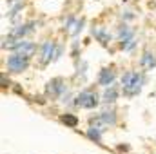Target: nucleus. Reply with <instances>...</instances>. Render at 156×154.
<instances>
[{
	"label": "nucleus",
	"mask_w": 156,
	"mask_h": 154,
	"mask_svg": "<svg viewBox=\"0 0 156 154\" xmlns=\"http://www.w3.org/2000/svg\"><path fill=\"white\" fill-rule=\"evenodd\" d=\"M122 85H123V93L125 94H129V96L136 94L142 89V76L138 73H134V71H129L122 78Z\"/></svg>",
	"instance_id": "f257e3e1"
},
{
	"label": "nucleus",
	"mask_w": 156,
	"mask_h": 154,
	"mask_svg": "<svg viewBox=\"0 0 156 154\" xmlns=\"http://www.w3.org/2000/svg\"><path fill=\"white\" fill-rule=\"evenodd\" d=\"M27 65H29V56H26V54L15 53L7 58V69L13 73H22L27 69Z\"/></svg>",
	"instance_id": "f03ea898"
},
{
	"label": "nucleus",
	"mask_w": 156,
	"mask_h": 154,
	"mask_svg": "<svg viewBox=\"0 0 156 154\" xmlns=\"http://www.w3.org/2000/svg\"><path fill=\"white\" fill-rule=\"evenodd\" d=\"M76 103L78 107H83V109H94L98 105V94L96 93H91V91H83L76 96Z\"/></svg>",
	"instance_id": "7ed1b4c3"
},
{
	"label": "nucleus",
	"mask_w": 156,
	"mask_h": 154,
	"mask_svg": "<svg viewBox=\"0 0 156 154\" xmlns=\"http://www.w3.org/2000/svg\"><path fill=\"white\" fill-rule=\"evenodd\" d=\"M13 49L20 54H26V56H31L33 51H35V45L29 44V42H15L13 44Z\"/></svg>",
	"instance_id": "20e7f679"
},
{
	"label": "nucleus",
	"mask_w": 156,
	"mask_h": 154,
	"mask_svg": "<svg viewBox=\"0 0 156 154\" xmlns=\"http://www.w3.org/2000/svg\"><path fill=\"white\" fill-rule=\"evenodd\" d=\"M113 80H115V71L113 69H102L100 71V76H98L100 85L109 87V85H113Z\"/></svg>",
	"instance_id": "39448f33"
},
{
	"label": "nucleus",
	"mask_w": 156,
	"mask_h": 154,
	"mask_svg": "<svg viewBox=\"0 0 156 154\" xmlns=\"http://www.w3.org/2000/svg\"><path fill=\"white\" fill-rule=\"evenodd\" d=\"M64 89H66V85H64V82H62L60 78H56V80L49 82V85H47V93H49L51 96H58Z\"/></svg>",
	"instance_id": "423d86ee"
},
{
	"label": "nucleus",
	"mask_w": 156,
	"mask_h": 154,
	"mask_svg": "<svg viewBox=\"0 0 156 154\" xmlns=\"http://www.w3.org/2000/svg\"><path fill=\"white\" fill-rule=\"evenodd\" d=\"M53 51H55V44L53 42H45L44 47H42V64H47L53 56Z\"/></svg>",
	"instance_id": "0eeeda50"
},
{
	"label": "nucleus",
	"mask_w": 156,
	"mask_h": 154,
	"mask_svg": "<svg viewBox=\"0 0 156 154\" xmlns=\"http://www.w3.org/2000/svg\"><path fill=\"white\" fill-rule=\"evenodd\" d=\"M140 65L144 67V69H153V67H156V58L151 54V53H145L144 56H142V60H140Z\"/></svg>",
	"instance_id": "6e6552de"
},
{
	"label": "nucleus",
	"mask_w": 156,
	"mask_h": 154,
	"mask_svg": "<svg viewBox=\"0 0 156 154\" xmlns=\"http://www.w3.org/2000/svg\"><path fill=\"white\" fill-rule=\"evenodd\" d=\"M116 96H118L116 87L109 85V89H107V91H105V94H104V100H105V102H115V100H116Z\"/></svg>",
	"instance_id": "1a4fd4ad"
},
{
	"label": "nucleus",
	"mask_w": 156,
	"mask_h": 154,
	"mask_svg": "<svg viewBox=\"0 0 156 154\" xmlns=\"http://www.w3.org/2000/svg\"><path fill=\"white\" fill-rule=\"evenodd\" d=\"M102 121L104 123H109V125H115L116 123V116H115V113L111 111V113H102Z\"/></svg>",
	"instance_id": "9d476101"
},
{
	"label": "nucleus",
	"mask_w": 156,
	"mask_h": 154,
	"mask_svg": "<svg viewBox=\"0 0 156 154\" xmlns=\"http://www.w3.org/2000/svg\"><path fill=\"white\" fill-rule=\"evenodd\" d=\"M93 35H94L96 38L100 40L102 44H107V40H109V37H107V33H105L104 29H93Z\"/></svg>",
	"instance_id": "9b49d317"
},
{
	"label": "nucleus",
	"mask_w": 156,
	"mask_h": 154,
	"mask_svg": "<svg viewBox=\"0 0 156 154\" xmlns=\"http://www.w3.org/2000/svg\"><path fill=\"white\" fill-rule=\"evenodd\" d=\"M62 121H64L66 125H69V127H76L78 118L76 116H73V114H66V116H62Z\"/></svg>",
	"instance_id": "f8f14e48"
},
{
	"label": "nucleus",
	"mask_w": 156,
	"mask_h": 154,
	"mask_svg": "<svg viewBox=\"0 0 156 154\" xmlns=\"http://www.w3.org/2000/svg\"><path fill=\"white\" fill-rule=\"evenodd\" d=\"M89 138L98 143V142H100V131H98L96 127H91V129H89Z\"/></svg>",
	"instance_id": "ddd939ff"
}]
</instances>
